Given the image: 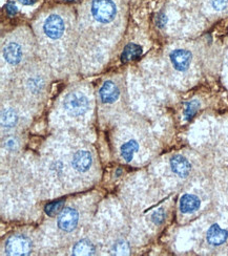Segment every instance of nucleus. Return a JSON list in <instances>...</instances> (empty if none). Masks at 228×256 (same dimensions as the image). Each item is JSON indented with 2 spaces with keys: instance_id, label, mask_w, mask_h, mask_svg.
I'll return each mask as SVG.
<instances>
[{
  "instance_id": "nucleus-1",
  "label": "nucleus",
  "mask_w": 228,
  "mask_h": 256,
  "mask_svg": "<svg viewBox=\"0 0 228 256\" xmlns=\"http://www.w3.org/2000/svg\"><path fill=\"white\" fill-rule=\"evenodd\" d=\"M63 106L71 116L78 117L86 113L89 106V102L84 94L80 92H74L65 97Z\"/></svg>"
},
{
  "instance_id": "nucleus-2",
  "label": "nucleus",
  "mask_w": 228,
  "mask_h": 256,
  "mask_svg": "<svg viewBox=\"0 0 228 256\" xmlns=\"http://www.w3.org/2000/svg\"><path fill=\"white\" fill-rule=\"evenodd\" d=\"M93 16L101 23L112 22L116 16V5L112 0H94L92 4Z\"/></svg>"
},
{
  "instance_id": "nucleus-3",
  "label": "nucleus",
  "mask_w": 228,
  "mask_h": 256,
  "mask_svg": "<svg viewBox=\"0 0 228 256\" xmlns=\"http://www.w3.org/2000/svg\"><path fill=\"white\" fill-rule=\"evenodd\" d=\"M32 251V241L23 235H14L5 243V252L9 255H29Z\"/></svg>"
},
{
  "instance_id": "nucleus-4",
  "label": "nucleus",
  "mask_w": 228,
  "mask_h": 256,
  "mask_svg": "<svg viewBox=\"0 0 228 256\" xmlns=\"http://www.w3.org/2000/svg\"><path fill=\"white\" fill-rule=\"evenodd\" d=\"M79 214L73 208H64L59 214L58 227L65 232H72L77 227Z\"/></svg>"
},
{
  "instance_id": "nucleus-5",
  "label": "nucleus",
  "mask_w": 228,
  "mask_h": 256,
  "mask_svg": "<svg viewBox=\"0 0 228 256\" xmlns=\"http://www.w3.org/2000/svg\"><path fill=\"white\" fill-rule=\"evenodd\" d=\"M43 31L45 35L51 39H59L64 32V22L61 17L52 15L44 21Z\"/></svg>"
},
{
  "instance_id": "nucleus-6",
  "label": "nucleus",
  "mask_w": 228,
  "mask_h": 256,
  "mask_svg": "<svg viewBox=\"0 0 228 256\" xmlns=\"http://www.w3.org/2000/svg\"><path fill=\"white\" fill-rule=\"evenodd\" d=\"M172 65L179 72H185L190 65L191 54L186 50H176L170 54Z\"/></svg>"
},
{
  "instance_id": "nucleus-7",
  "label": "nucleus",
  "mask_w": 228,
  "mask_h": 256,
  "mask_svg": "<svg viewBox=\"0 0 228 256\" xmlns=\"http://www.w3.org/2000/svg\"><path fill=\"white\" fill-rule=\"evenodd\" d=\"M93 163L92 155L86 150H79L73 157V167L79 172H85Z\"/></svg>"
},
{
  "instance_id": "nucleus-8",
  "label": "nucleus",
  "mask_w": 228,
  "mask_h": 256,
  "mask_svg": "<svg viewBox=\"0 0 228 256\" xmlns=\"http://www.w3.org/2000/svg\"><path fill=\"white\" fill-rule=\"evenodd\" d=\"M170 167L174 174L181 177H186L191 170L190 163L180 155L174 156L170 160Z\"/></svg>"
},
{
  "instance_id": "nucleus-9",
  "label": "nucleus",
  "mask_w": 228,
  "mask_h": 256,
  "mask_svg": "<svg viewBox=\"0 0 228 256\" xmlns=\"http://www.w3.org/2000/svg\"><path fill=\"white\" fill-rule=\"evenodd\" d=\"M3 57L10 64H18L22 59L21 46L15 42H10L3 47Z\"/></svg>"
},
{
  "instance_id": "nucleus-10",
  "label": "nucleus",
  "mask_w": 228,
  "mask_h": 256,
  "mask_svg": "<svg viewBox=\"0 0 228 256\" xmlns=\"http://www.w3.org/2000/svg\"><path fill=\"white\" fill-rule=\"evenodd\" d=\"M207 241L212 246L224 244L228 237V232L222 229L218 224H213L207 231Z\"/></svg>"
},
{
  "instance_id": "nucleus-11",
  "label": "nucleus",
  "mask_w": 228,
  "mask_h": 256,
  "mask_svg": "<svg viewBox=\"0 0 228 256\" xmlns=\"http://www.w3.org/2000/svg\"><path fill=\"white\" fill-rule=\"evenodd\" d=\"M120 91L114 82L106 81L100 89V98L103 103H114L119 98Z\"/></svg>"
},
{
  "instance_id": "nucleus-12",
  "label": "nucleus",
  "mask_w": 228,
  "mask_h": 256,
  "mask_svg": "<svg viewBox=\"0 0 228 256\" xmlns=\"http://www.w3.org/2000/svg\"><path fill=\"white\" fill-rule=\"evenodd\" d=\"M201 200L193 195H184L180 199V210L183 213H192L199 209Z\"/></svg>"
},
{
  "instance_id": "nucleus-13",
  "label": "nucleus",
  "mask_w": 228,
  "mask_h": 256,
  "mask_svg": "<svg viewBox=\"0 0 228 256\" xmlns=\"http://www.w3.org/2000/svg\"><path fill=\"white\" fill-rule=\"evenodd\" d=\"M142 54V47L135 43H129L124 48V51L122 53L121 60L124 63H126L128 61L136 60L137 58H139Z\"/></svg>"
},
{
  "instance_id": "nucleus-14",
  "label": "nucleus",
  "mask_w": 228,
  "mask_h": 256,
  "mask_svg": "<svg viewBox=\"0 0 228 256\" xmlns=\"http://www.w3.org/2000/svg\"><path fill=\"white\" fill-rule=\"evenodd\" d=\"M96 249L94 245L86 239H82L78 241L73 248V255H85L89 256L95 254Z\"/></svg>"
},
{
  "instance_id": "nucleus-15",
  "label": "nucleus",
  "mask_w": 228,
  "mask_h": 256,
  "mask_svg": "<svg viewBox=\"0 0 228 256\" xmlns=\"http://www.w3.org/2000/svg\"><path fill=\"white\" fill-rule=\"evenodd\" d=\"M139 149V145H138L137 141L130 140L126 143H124L121 146V156L125 160V162H130L133 160L135 152Z\"/></svg>"
},
{
  "instance_id": "nucleus-16",
  "label": "nucleus",
  "mask_w": 228,
  "mask_h": 256,
  "mask_svg": "<svg viewBox=\"0 0 228 256\" xmlns=\"http://www.w3.org/2000/svg\"><path fill=\"white\" fill-rule=\"evenodd\" d=\"M18 121V116L13 109H5L1 114V125L3 127H14Z\"/></svg>"
},
{
  "instance_id": "nucleus-17",
  "label": "nucleus",
  "mask_w": 228,
  "mask_h": 256,
  "mask_svg": "<svg viewBox=\"0 0 228 256\" xmlns=\"http://www.w3.org/2000/svg\"><path fill=\"white\" fill-rule=\"evenodd\" d=\"M63 206H64V199L62 198V199L55 200V202L53 203L47 204L45 206L44 210L48 217H56L57 214H59L62 210H63L62 209L63 208Z\"/></svg>"
},
{
  "instance_id": "nucleus-18",
  "label": "nucleus",
  "mask_w": 228,
  "mask_h": 256,
  "mask_svg": "<svg viewBox=\"0 0 228 256\" xmlns=\"http://www.w3.org/2000/svg\"><path fill=\"white\" fill-rule=\"evenodd\" d=\"M199 107H200V103L197 100H192L188 103H186V108L184 112V116L186 118V120H190L191 118L197 114Z\"/></svg>"
},
{
  "instance_id": "nucleus-19",
  "label": "nucleus",
  "mask_w": 228,
  "mask_h": 256,
  "mask_svg": "<svg viewBox=\"0 0 228 256\" xmlns=\"http://www.w3.org/2000/svg\"><path fill=\"white\" fill-rule=\"evenodd\" d=\"M113 251L117 255H127L129 252V247L128 245L123 240H119L114 245Z\"/></svg>"
},
{
  "instance_id": "nucleus-20",
  "label": "nucleus",
  "mask_w": 228,
  "mask_h": 256,
  "mask_svg": "<svg viewBox=\"0 0 228 256\" xmlns=\"http://www.w3.org/2000/svg\"><path fill=\"white\" fill-rule=\"evenodd\" d=\"M164 217H165V213H164L163 209H159L158 211H156L153 214V217H151V218H153V221L157 225L161 224L162 221L164 220Z\"/></svg>"
},
{
  "instance_id": "nucleus-21",
  "label": "nucleus",
  "mask_w": 228,
  "mask_h": 256,
  "mask_svg": "<svg viewBox=\"0 0 228 256\" xmlns=\"http://www.w3.org/2000/svg\"><path fill=\"white\" fill-rule=\"evenodd\" d=\"M228 3V0H211V4L213 6V9H216L217 11H222L224 10Z\"/></svg>"
},
{
  "instance_id": "nucleus-22",
  "label": "nucleus",
  "mask_w": 228,
  "mask_h": 256,
  "mask_svg": "<svg viewBox=\"0 0 228 256\" xmlns=\"http://www.w3.org/2000/svg\"><path fill=\"white\" fill-rule=\"evenodd\" d=\"M5 9H6V13H8L10 16H14V15H16L17 12H18V10H17V8H16V5L14 4V3H11V2H10V3H8V4H6Z\"/></svg>"
},
{
  "instance_id": "nucleus-23",
  "label": "nucleus",
  "mask_w": 228,
  "mask_h": 256,
  "mask_svg": "<svg viewBox=\"0 0 228 256\" xmlns=\"http://www.w3.org/2000/svg\"><path fill=\"white\" fill-rule=\"evenodd\" d=\"M166 20H167L166 16H165L164 14H160V15H158L157 17V23L159 26L162 27L165 25V23H166Z\"/></svg>"
},
{
  "instance_id": "nucleus-24",
  "label": "nucleus",
  "mask_w": 228,
  "mask_h": 256,
  "mask_svg": "<svg viewBox=\"0 0 228 256\" xmlns=\"http://www.w3.org/2000/svg\"><path fill=\"white\" fill-rule=\"evenodd\" d=\"M37 1V0H19L20 3H22L24 5H31V4H34Z\"/></svg>"
},
{
  "instance_id": "nucleus-25",
  "label": "nucleus",
  "mask_w": 228,
  "mask_h": 256,
  "mask_svg": "<svg viewBox=\"0 0 228 256\" xmlns=\"http://www.w3.org/2000/svg\"><path fill=\"white\" fill-rule=\"evenodd\" d=\"M67 1H74V0H67Z\"/></svg>"
}]
</instances>
